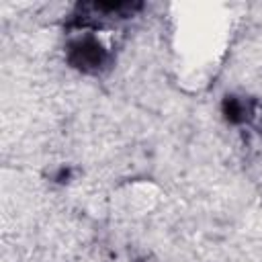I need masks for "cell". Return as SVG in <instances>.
<instances>
[{"label":"cell","mask_w":262,"mask_h":262,"mask_svg":"<svg viewBox=\"0 0 262 262\" xmlns=\"http://www.w3.org/2000/svg\"><path fill=\"white\" fill-rule=\"evenodd\" d=\"M229 41V16L221 4H180L174 29V51L178 61L196 72L209 74L223 55Z\"/></svg>","instance_id":"cell-1"}]
</instances>
